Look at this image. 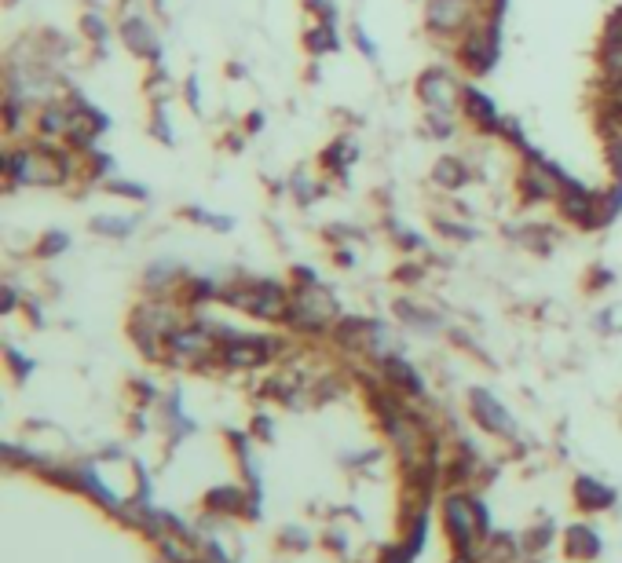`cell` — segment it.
Returning a JSON list of instances; mask_svg holds the SVG:
<instances>
[{
	"label": "cell",
	"instance_id": "1",
	"mask_svg": "<svg viewBox=\"0 0 622 563\" xmlns=\"http://www.w3.org/2000/svg\"><path fill=\"white\" fill-rule=\"evenodd\" d=\"M4 191L15 187H70L81 176V158L66 143L33 136L4 150Z\"/></svg>",
	"mask_w": 622,
	"mask_h": 563
},
{
	"label": "cell",
	"instance_id": "2",
	"mask_svg": "<svg viewBox=\"0 0 622 563\" xmlns=\"http://www.w3.org/2000/svg\"><path fill=\"white\" fill-rule=\"evenodd\" d=\"M290 286V311H286V326L297 333H330L333 322L341 319V304L330 289L322 286L311 267H297Z\"/></svg>",
	"mask_w": 622,
	"mask_h": 563
},
{
	"label": "cell",
	"instance_id": "3",
	"mask_svg": "<svg viewBox=\"0 0 622 563\" xmlns=\"http://www.w3.org/2000/svg\"><path fill=\"white\" fill-rule=\"evenodd\" d=\"M220 304L231 311H242L249 319L260 322H286L290 311V286L275 278H235L220 286Z\"/></svg>",
	"mask_w": 622,
	"mask_h": 563
},
{
	"label": "cell",
	"instance_id": "4",
	"mask_svg": "<svg viewBox=\"0 0 622 563\" xmlns=\"http://www.w3.org/2000/svg\"><path fill=\"white\" fill-rule=\"evenodd\" d=\"M557 213L564 224L579 227V231H604L612 224V216L604 209V191H593L582 180L560 172V187H557Z\"/></svg>",
	"mask_w": 622,
	"mask_h": 563
},
{
	"label": "cell",
	"instance_id": "5",
	"mask_svg": "<svg viewBox=\"0 0 622 563\" xmlns=\"http://www.w3.org/2000/svg\"><path fill=\"white\" fill-rule=\"evenodd\" d=\"M480 19H487V0H425V30L436 41L458 44Z\"/></svg>",
	"mask_w": 622,
	"mask_h": 563
},
{
	"label": "cell",
	"instance_id": "6",
	"mask_svg": "<svg viewBox=\"0 0 622 563\" xmlns=\"http://www.w3.org/2000/svg\"><path fill=\"white\" fill-rule=\"evenodd\" d=\"M502 55V19H480L454 44V59L469 77H487Z\"/></svg>",
	"mask_w": 622,
	"mask_h": 563
},
{
	"label": "cell",
	"instance_id": "7",
	"mask_svg": "<svg viewBox=\"0 0 622 563\" xmlns=\"http://www.w3.org/2000/svg\"><path fill=\"white\" fill-rule=\"evenodd\" d=\"M282 355V340L279 337H264V333H224L220 340V355H216V366L224 370H260V366H271V362Z\"/></svg>",
	"mask_w": 622,
	"mask_h": 563
},
{
	"label": "cell",
	"instance_id": "8",
	"mask_svg": "<svg viewBox=\"0 0 622 563\" xmlns=\"http://www.w3.org/2000/svg\"><path fill=\"white\" fill-rule=\"evenodd\" d=\"M443 523H447L454 549L462 556H472L487 531V509H483V501L469 498V494H451L443 501Z\"/></svg>",
	"mask_w": 622,
	"mask_h": 563
},
{
	"label": "cell",
	"instance_id": "9",
	"mask_svg": "<svg viewBox=\"0 0 622 563\" xmlns=\"http://www.w3.org/2000/svg\"><path fill=\"white\" fill-rule=\"evenodd\" d=\"M462 81L447 70V66H425L414 81V96L425 110H447L458 114L462 110Z\"/></svg>",
	"mask_w": 622,
	"mask_h": 563
},
{
	"label": "cell",
	"instance_id": "10",
	"mask_svg": "<svg viewBox=\"0 0 622 563\" xmlns=\"http://www.w3.org/2000/svg\"><path fill=\"white\" fill-rule=\"evenodd\" d=\"M118 41L125 44V52L136 55L140 63H147V66L161 63V37H158V30H154L151 15L143 8L118 15Z\"/></svg>",
	"mask_w": 622,
	"mask_h": 563
},
{
	"label": "cell",
	"instance_id": "11",
	"mask_svg": "<svg viewBox=\"0 0 622 563\" xmlns=\"http://www.w3.org/2000/svg\"><path fill=\"white\" fill-rule=\"evenodd\" d=\"M469 417L487 432V436L516 439L513 414H509V410L498 403V395H491L487 388H469Z\"/></svg>",
	"mask_w": 622,
	"mask_h": 563
},
{
	"label": "cell",
	"instance_id": "12",
	"mask_svg": "<svg viewBox=\"0 0 622 563\" xmlns=\"http://www.w3.org/2000/svg\"><path fill=\"white\" fill-rule=\"evenodd\" d=\"M462 121L472 132H480V136H502V125H505L498 103L476 85L462 88Z\"/></svg>",
	"mask_w": 622,
	"mask_h": 563
},
{
	"label": "cell",
	"instance_id": "13",
	"mask_svg": "<svg viewBox=\"0 0 622 563\" xmlns=\"http://www.w3.org/2000/svg\"><path fill=\"white\" fill-rule=\"evenodd\" d=\"M70 128H74V107H70V99H66L63 92L52 99H44L41 107L33 110V136L37 139L66 143Z\"/></svg>",
	"mask_w": 622,
	"mask_h": 563
},
{
	"label": "cell",
	"instance_id": "14",
	"mask_svg": "<svg viewBox=\"0 0 622 563\" xmlns=\"http://www.w3.org/2000/svg\"><path fill=\"white\" fill-rule=\"evenodd\" d=\"M377 370H381V381L388 388H396L399 395H407V399H421L425 395V381H421V373L410 366L403 355H388V359L377 362Z\"/></svg>",
	"mask_w": 622,
	"mask_h": 563
},
{
	"label": "cell",
	"instance_id": "15",
	"mask_svg": "<svg viewBox=\"0 0 622 563\" xmlns=\"http://www.w3.org/2000/svg\"><path fill=\"white\" fill-rule=\"evenodd\" d=\"M183 278L187 275H183V267L176 264V260H158V264H151L147 271H143V289H147V297L176 300Z\"/></svg>",
	"mask_w": 622,
	"mask_h": 563
},
{
	"label": "cell",
	"instance_id": "16",
	"mask_svg": "<svg viewBox=\"0 0 622 563\" xmlns=\"http://www.w3.org/2000/svg\"><path fill=\"white\" fill-rule=\"evenodd\" d=\"M355 158H359L355 136H333L319 154V169H322V176H344V172L355 165Z\"/></svg>",
	"mask_w": 622,
	"mask_h": 563
},
{
	"label": "cell",
	"instance_id": "17",
	"mask_svg": "<svg viewBox=\"0 0 622 563\" xmlns=\"http://www.w3.org/2000/svg\"><path fill=\"white\" fill-rule=\"evenodd\" d=\"M432 183L447 194L465 191L472 183V165L465 158H458V154H443V158L432 165Z\"/></svg>",
	"mask_w": 622,
	"mask_h": 563
},
{
	"label": "cell",
	"instance_id": "18",
	"mask_svg": "<svg viewBox=\"0 0 622 563\" xmlns=\"http://www.w3.org/2000/svg\"><path fill=\"white\" fill-rule=\"evenodd\" d=\"M341 48V37H337V22L330 19H311V26L304 30V52L311 59H322V55H333Z\"/></svg>",
	"mask_w": 622,
	"mask_h": 563
},
{
	"label": "cell",
	"instance_id": "19",
	"mask_svg": "<svg viewBox=\"0 0 622 563\" xmlns=\"http://www.w3.org/2000/svg\"><path fill=\"white\" fill-rule=\"evenodd\" d=\"M88 234L96 238H110V242H125L136 234V216H118V213H96L88 220Z\"/></svg>",
	"mask_w": 622,
	"mask_h": 563
},
{
	"label": "cell",
	"instance_id": "20",
	"mask_svg": "<svg viewBox=\"0 0 622 563\" xmlns=\"http://www.w3.org/2000/svg\"><path fill=\"white\" fill-rule=\"evenodd\" d=\"M180 92V85L172 81L169 74H165V66H151L147 70V77H143V96L151 99V107H169V99Z\"/></svg>",
	"mask_w": 622,
	"mask_h": 563
},
{
	"label": "cell",
	"instance_id": "21",
	"mask_svg": "<svg viewBox=\"0 0 622 563\" xmlns=\"http://www.w3.org/2000/svg\"><path fill=\"white\" fill-rule=\"evenodd\" d=\"M575 498H579V505L586 512H601V509H608V505L615 501V490L604 487L601 479L582 476L579 483H575Z\"/></svg>",
	"mask_w": 622,
	"mask_h": 563
},
{
	"label": "cell",
	"instance_id": "22",
	"mask_svg": "<svg viewBox=\"0 0 622 563\" xmlns=\"http://www.w3.org/2000/svg\"><path fill=\"white\" fill-rule=\"evenodd\" d=\"M396 315L403 322H407L410 330H421V333H436L443 326V319L436 315L432 308H421V304H414V300H396Z\"/></svg>",
	"mask_w": 622,
	"mask_h": 563
},
{
	"label": "cell",
	"instance_id": "23",
	"mask_svg": "<svg viewBox=\"0 0 622 563\" xmlns=\"http://www.w3.org/2000/svg\"><path fill=\"white\" fill-rule=\"evenodd\" d=\"M513 238L524 249H531V253H538V256H546L553 245H557V238L560 234L553 231V224H524L520 231H513Z\"/></svg>",
	"mask_w": 622,
	"mask_h": 563
},
{
	"label": "cell",
	"instance_id": "24",
	"mask_svg": "<svg viewBox=\"0 0 622 563\" xmlns=\"http://www.w3.org/2000/svg\"><path fill=\"white\" fill-rule=\"evenodd\" d=\"M81 33H85V41L96 48V55L103 59L107 55V44L110 37H114V26H110L99 11H81Z\"/></svg>",
	"mask_w": 622,
	"mask_h": 563
},
{
	"label": "cell",
	"instance_id": "25",
	"mask_svg": "<svg viewBox=\"0 0 622 563\" xmlns=\"http://www.w3.org/2000/svg\"><path fill=\"white\" fill-rule=\"evenodd\" d=\"M70 249V234L59 231V227H48V231L33 242V256L37 260H55V256H63Z\"/></svg>",
	"mask_w": 622,
	"mask_h": 563
},
{
	"label": "cell",
	"instance_id": "26",
	"mask_svg": "<svg viewBox=\"0 0 622 563\" xmlns=\"http://www.w3.org/2000/svg\"><path fill=\"white\" fill-rule=\"evenodd\" d=\"M147 136L158 139L161 147H172V143H176V128H172L169 110H165V107H151V110H147Z\"/></svg>",
	"mask_w": 622,
	"mask_h": 563
},
{
	"label": "cell",
	"instance_id": "27",
	"mask_svg": "<svg viewBox=\"0 0 622 563\" xmlns=\"http://www.w3.org/2000/svg\"><path fill=\"white\" fill-rule=\"evenodd\" d=\"M183 220H191V224L198 227H213V231H231L235 227V220L231 216H220V213H209V209H198V205H187V209H180Z\"/></svg>",
	"mask_w": 622,
	"mask_h": 563
},
{
	"label": "cell",
	"instance_id": "28",
	"mask_svg": "<svg viewBox=\"0 0 622 563\" xmlns=\"http://www.w3.org/2000/svg\"><path fill=\"white\" fill-rule=\"evenodd\" d=\"M568 553L571 556H586V560H590V556H597L601 553V545H597V534L590 531V527H571L568 531Z\"/></svg>",
	"mask_w": 622,
	"mask_h": 563
},
{
	"label": "cell",
	"instance_id": "29",
	"mask_svg": "<svg viewBox=\"0 0 622 563\" xmlns=\"http://www.w3.org/2000/svg\"><path fill=\"white\" fill-rule=\"evenodd\" d=\"M385 231H388V238H392V242H396V249L399 253H418V249H425V238H421V234H414L410 231V227H403L399 224V220H385Z\"/></svg>",
	"mask_w": 622,
	"mask_h": 563
},
{
	"label": "cell",
	"instance_id": "30",
	"mask_svg": "<svg viewBox=\"0 0 622 563\" xmlns=\"http://www.w3.org/2000/svg\"><path fill=\"white\" fill-rule=\"evenodd\" d=\"M454 128H458V114H447V110H425V132L436 139H454Z\"/></svg>",
	"mask_w": 622,
	"mask_h": 563
},
{
	"label": "cell",
	"instance_id": "31",
	"mask_svg": "<svg viewBox=\"0 0 622 563\" xmlns=\"http://www.w3.org/2000/svg\"><path fill=\"white\" fill-rule=\"evenodd\" d=\"M103 187H107L110 194H118V198H129V202H147V198H151V191H147L143 183L121 180V176H110Z\"/></svg>",
	"mask_w": 622,
	"mask_h": 563
},
{
	"label": "cell",
	"instance_id": "32",
	"mask_svg": "<svg viewBox=\"0 0 622 563\" xmlns=\"http://www.w3.org/2000/svg\"><path fill=\"white\" fill-rule=\"evenodd\" d=\"M290 191H293V198H297V202L301 205H311L315 202V198H319V194H326V183H319V180H311V176H293L290 180Z\"/></svg>",
	"mask_w": 622,
	"mask_h": 563
},
{
	"label": "cell",
	"instance_id": "33",
	"mask_svg": "<svg viewBox=\"0 0 622 563\" xmlns=\"http://www.w3.org/2000/svg\"><path fill=\"white\" fill-rule=\"evenodd\" d=\"M604 158H608L612 180L622 183V132H604Z\"/></svg>",
	"mask_w": 622,
	"mask_h": 563
},
{
	"label": "cell",
	"instance_id": "34",
	"mask_svg": "<svg viewBox=\"0 0 622 563\" xmlns=\"http://www.w3.org/2000/svg\"><path fill=\"white\" fill-rule=\"evenodd\" d=\"M205 501H209V509H216V512H235L238 505H242V494H238L235 487H220V490H213Z\"/></svg>",
	"mask_w": 622,
	"mask_h": 563
},
{
	"label": "cell",
	"instance_id": "35",
	"mask_svg": "<svg viewBox=\"0 0 622 563\" xmlns=\"http://www.w3.org/2000/svg\"><path fill=\"white\" fill-rule=\"evenodd\" d=\"M436 231L443 234V238H451V242H472L476 238V231L472 227H465V224H454V220H436Z\"/></svg>",
	"mask_w": 622,
	"mask_h": 563
},
{
	"label": "cell",
	"instance_id": "36",
	"mask_svg": "<svg viewBox=\"0 0 622 563\" xmlns=\"http://www.w3.org/2000/svg\"><path fill=\"white\" fill-rule=\"evenodd\" d=\"M612 282H615V275L608 271V267L593 264L590 267V278H586V289H590V293H597V289H608Z\"/></svg>",
	"mask_w": 622,
	"mask_h": 563
},
{
	"label": "cell",
	"instance_id": "37",
	"mask_svg": "<svg viewBox=\"0 0 622 563\" xmlns=\"http://www.w3.org/2000/svg\"><path fill=\"white\" fill-rule=\"evenodd\" d=\"M4 359H8L11 373H15V381H22V377H26V373L33 370V362H30V359H22L19 351L11 348V344H8V348H4Z\"/></svg>",
	"mask_w": 622,
	"mask_h": 563
},
{
	"label": "cell",
	"instance_id": "38",
	"mask_svg": "<svg viewBox=\"0 0 622 563\" xmlns=\"http://www.w3.org/2000/svg\"><path fill=\"white\" fill-rule=\"evenodd\" d=\"M352 37H355V44H359V52L366 55V59H377V44H374V37L359 26V22H352Z\"/></svg>",
	"mask_w": 622,
	"mask_h": 563
},
{
	"label": "cell",
	"instance_id": "39",
	"mask_svg": "<svg viewBox=\"0 0 622 563\" xmlns=\"http://www.w3.org/2000/svg\"><path fill=\"white\" fill-rule=\"evenodd\" d=\"M304 8L315 15V19H330L337 22V8H333V0H304Z\"/></svg>",
	"mask_w": 622,
	"mask_h": 563
},
{
	"label": "cell",
	"instance_id": "40",
	"mask_svg": "<svg viewBox=\"0 0 622 563\" xmlns=\"http://www.w3.org/2000/svg\"><path fill=\"white\" fill-rule=\"evenodd\" d=\"M183 99H187V107L194 110V114H198V110H202V99H198V77H187V81H183Z\"/></svg>",
	"mask_w": 622,
	"mask_h": 563
},
{
	"label": "cell",
	"instance_id": "41",
	"mask_svg": "<svg viewBox=\"0 0 622 563\" xmlns=\"http://www.w3.org/2000/svg\"><path fill=\"white\" fill-rule=\"evenodd\" d=\"M333 260H337V267H355L359 264V253H355L352 245H337V249H333Z\"/></svg>",
	"mask_w": 622,
	"mask_h": 563
},
{
	"label": "cell",
	"instance_id": "42",
	"mask_svg": "<svg viewBox=\"0 0 622 563\" xmlns=\"http://www.w3.org/2000/svg\"><path fill=\"white\" fill-rule=\"evenodd\" d=\"M15 304H19V293H15V286H11V282H4V315H11V311H15Z\"/></svg>",
	"mask_w": 622,
	"mask_h": 563
},
{
	"label": "cell",
	"instance_id": "43",
	"mask_svg": "<svg viewBox=\"0 0 622 563\" xmlns=\"http://www.w3.org/2000/svg\"><path fill=\"white\" fill-rule=\"evenodd\" d=\"M257 128H264V114H260V110H253V114L246 117V132H249V136H253Z\"/></svg>",
	"mask_w": 622,
	"mask_h": 563
}]
</instances>
